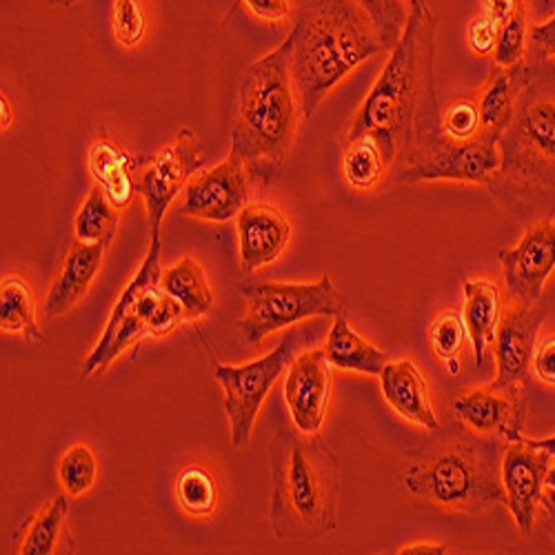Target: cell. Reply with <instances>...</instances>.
<instances>
[{
    "mask_svg": "<svg viewBox=\"0 0 555 555\" xmlns=\"http://www.w3.org/2000/svg\"><path fill=\"white\" fill-rule=\"evenodd\" d=\"M500 169L487 184L504 211L527 227L555 214V76L529 65L512 125L500 138Z\"/></svg>",
    "mask_w": 555,
    "mask_h": 555,
    "instance_id": "6da1fadb",
    "label": "cell"
},
{
    "mask_svg": "<svg viewBox=\"0 0 555 555\" xmlns=\"http://www.w3.org/2000/svg\"><path fill=\"white\" fill-rule=\"evenodd\" d=\"M436 40L438 16L429 5L411 8L406 27L374 89L360 105L345 141L372 135L385 152L389 169H396L409 152L415 122L436 101Z\"/></svg>",
    "mask_w": 555,
    "mask_h": 555,
    "instance_id": "7a4b0ae2",
    "label": "cell"
},
{
    "mask_svg": "<svg viewBox=\"0 0 555 555\" xmlns=\"http://www.w3.org/2000/svg\"><path fill=\"white\" fill-rule=\"evenodd\" d=\"M294 16L292 78L311 118L343 78L387 48L358 0H294Z\"/></svg>",
    "mask_w": 555,
    "mask_h": 555,
    "instance_id": "3957f363",
    "label": "cell"
},
{
    "mask_svg": "<svg viewBox=\"0 0 555 555\" xmlns=\"http://www.w3.org/2000/svg\"><path fill=\"white\" fill-rule=\"evenodd\" d=\"M504 444L462 423L440 427L404 455L402 487L413 498L455 514L478 516L493 506H506L500 476Z\"/></svg>",
    "mask_w": 555,
    "mask_h": 555,
    "instance_id": "277c9868",
    "label": "cell"
},
{
    "mask_svg": "<svg viewBox=\"0 0 555 555\" xmlns=\"http://www.w3.org/2000/svg\"><path fill=\"white\" fill-rule=\"evenodd\" d=\"M271 529L283 542H318L338 529L340 467L320 438L278 431L269 444Z\"/></svg>",
    "mask_w": 555,
    "mask_h": 555,
    "instance_id": "5b68a950",
    "label": "cell"
},
{
    "mask_svg": "<svg viewBox=\"0 0 555 555\" xmlns=\"http://www.w3.org/2000/svg\"><path fill=\"white\" fill-rule=\"evenodd\" d=\"M294 36L247 67L238 85L229 156L251 178L271 180L287 163L298 131V94L292 78Z\"/></svg>",
    "mask_w": 555,
    "mask_h": 555,
    "instance_id": "8992f818",
    "label": "cell"
},
{
    "mask_svg": "<svg viewBox=\"0 0 555 555\" xmlns=\"http://www.w3.org/2000/svg\"><path fill=\"white\" fill-rule=\"evenodd\" d=\"M500 138L482 133L476 141L457 143L442 133L438 99L431 101L415 122L413 143L393 171L396 182H469L487 184L500 169Z\"/></svg>",
    "mask_w": 555,
    "mask_h": 555,
    "instance_id": "52a82bcc",
    "label": "cell"
},
{
    "mask_svg": "<svg viewBox=\"0 0 555 555\" xmlns=\"http://www.w3.org/2000/svg\"><path fill=\"white\" fill-rule=\"evenodd\" d=\"M241 292L247 313L236 322L245 345L258 347L275 332L315 315H340L345 298L330 275L318 283H245Z\"/></svg>",
    "mask_w": 555,
    "mask_h": 555,
    "instance_id": "ba28073f",
    "label": "cell"
},
{
    "mask_svg": "<svg viewBox=\"0 0 555 555\" xmlns=\"http://www.w3.org/2000/svg\"><path fill=\"white\" fill-rule=\"evenodd\" d=\"M294 347L296 340L289 334L287 338H283L281 345L260 360L241 366L218 364L214 369V378L224 393L222 406L229 421L231 444H234V449H243L249 442L262 402L294 360Z\"/></svg>",
    "mask_w": 555,
    "mask_h": 555,
    "instance_id": "9c48e42d",
    "label": "cell"
},
{
    "mask_svg": "<svg viewBox=\"0 0 555 555\" xmlns=\"http://www.w3.org/2000/svg\"><path fill=\"white\" fill-rule=\"evenodd\" d=\"M203 165V143L192 129H182L169 145L152 156L145 176L135 184L138 194L145 198L152 234H160L171 203L182 188H188L192 176L201 171Z\"/></svg>",
    "mask_w": 555,
    "mask_h": 555,
    "instance_id": "30bf717a",
    "label": "cell"
},
{
    "mask_svg": "<svg viewBox=\"0 0 555 555\" xmlns=\"http://www.w3.org/2000/svg\"><path fill=\"white\" fill-rule=\"evenodd\" d=\"M453 415L457 423L480 436L516 442L522 438L529 415L527 385H489L482 389L462 391L453 398Z\"/></svg>",
    "mask_w": 555,
    "mask_h": 555,
    "instance_id": "8fae6325",
    "label": "cell"
},
{
    "mask_svg": "<svg viewBox=\"0 0 555 555\" xmlns=\"http://www.w3.org/2000/svg\"><path fill=\"white\" fill-rule=\"evenodd\" d=\"M498 260L504 269L508 300L527 307L538 305L555 271V222L548 218L529 224L522 241L512 249H502Z\"/></svg>",
    "mask_w": 555,
    "mask_h": 555,
    "instance_id": "7c38bea8",
    "label": "cell"
},
{
    "mask_svg": "<svg viewBox=\"0 0 555 555\" xmlns=\"http://www.w3.org/2000/svg\"><path fill=\"white\" fill-rule=\"evenodd\" d=\"M553 455L535 447L529 438L506 442L502 451V487L506 506L512 512L518 529L531 533L538 520V506L546 489V474L553 465Z\"/></svg>",
    "mask_w": 555,
    "mask_h": 555,
    "instance_id": "4fadbf2b",
    "label": "cell"
},
{
    "mask_svg": "<svg viewBox=\"0 0 555 555\" xmlns=\"http://www.w3.org/2000/svg\"><path fill=\"white\" fill-rule=\"evenodd\" d=\"M251 173L234 156L192 178L184 188L182 214L205 222H229L247 207Z\"/></svg>",
    "mask_w": 555,
    "mask_h": 555,
    "instance_id": "5bb4252c",
    "label": "cell"
},
{
    "mask_svg": "<svg viewBox=\"0 0 555 555\" xmlns=\"http://www.w3.org/2000/svg\"><path fill=\"white\" fill-rule=\"evenodd\" d=\"M546 311L538 305L512 302L500 318V327L493 343L498 376L491 385L495 387H518L529 383L533 356L538 349V334Z\"/></svg>",
    "mask_w": 555,
    "mask_h": 555,
    "instance_id": "9a60e30c",
    "label": "cell"
},
{
    "mask_svg": "<svg viewBox=\"0 0 555 555\" xmlns=\"http://www.w3.org/2000/svg\"><path fill=\"white\" fill-rule=\"evenodd\" d=\"M332 364L325 349H311L292 360L285 400L298 431L313 436L322 429L332 402Z\"/></svg>",
    "mask_w": 555,
    "mask_h": 555,
    "instance_id": "2e32d148",
    "label": "cell"
},
{
    "mask_svg": "<svg viewBox=\"0 0 555 555\" xmlns=\"http://www.w3.org/2000/svg\"><path fill=\"white\" fill-rule=\"evenodd\" d=\"M236 224L243 275H251L258 269L275 262L292 241V222L281 209L269 203L247 205L238 214Z\"/></svg>",
    "mask_w": 555,
    "mask_h": 555,
    "instance_id": "e0dca14e",
    "label": "cell"
},
{
    "mask_svg": "<svg viewBox=\"0 0 555 555\" xmlns=\"http://www.w3.org/2000/svg\"><path fill=\"white\" fill-rule=\"evenodd\" d=\"M109 245L96 243V245H87L74 241V245L67 249L61 273L56 275V281L52 283L48 298H44L42 313L44 318H59L69 313L91 289L94 281L101 273L105 251Z\"/></svg>",
    "mask_w": 555,
    "mask_h": 555,
    "instance_id": "ac0fdd59",
    "label": "cell"
},
{
    "mask_svg": "<svg viewBox=\"0 0 555 555\" xmlns=\"http://www.w3.org/2000/svg\"><path fill=\"white\" fill-rule=\"evenodd\" d=\"M380 391L387 404L406 423L418 425L429 434L440 429V421L418 364L411 360L387 362L380 374Z\"/></svg>",
    "mask_w": 555,
    "mask_h": 555,
    "instance_id": "d6986e66",
    "label": "cell"
},
{
    "mask_svg": "<svg viewBox=\"0 0 555 555\" xmlns=\"http://www.w3.org/2000/svg\"><path fill=\"white\" fill-rule=\"evenodd\" d=\"M160 254H163V238L160 234H152V245H150V251L143 260V264L138 267L135 275L131 278V283L127 285V289L120 294L107 325H105V332L99 340V345L94 347V351H91L82 364V378H89V376H96L103 372V360H105V353L114 340V334L116 330L120 327V322L133 313L138 300H141V296L160 283Z\"/></svg>",
    "mask_w": 555,
    "mask_h": 555,
    "instance_id": "ffe728a7",
    "label": "cell"
},
{
    "mask_svg": "<svg viewBox=\"0 0 555 555\" xmlns=\"http://www.w3.org/2000/svg\"><path fill=\"white\" fill-rule=\"evenodd\" d=\"M462 289H465V311H462V318H465L469 340L474 345L476 364L485 366L487 351L495 343L502 318L500 287L493 281L480 278V281H465Z\"/></svg>",
    "mask_w": 555,
    "mask_h": 555,
    "instance_id": "44dd1931",
    "label": "cell"
},
{
    "mask_svg": "<svg viewBox=\"0 0 555 555\" xmlns=\"http://www.w3.org/2000/svg\"><path fill=\"white\" fill-rule=\"evenodd\" d=\"M525 80H527V63L514 69H502L493 65L489 82L485 85L482 94L478 96L482 133L502 138L506 127L514 120Z\"/></svg>",
    "mask_w": 555,
    "mask_h": 555,
    "instance_id": "7402d4cb",
    "label": "cell"
},
{
    "mask_svg": "<svg viewBox=\"0 0 555 555\" xmlns=\"http://www.w3.org/2000/svg\"><path fill=\"white\" fill-rule=\"evenodd\" d=\"M87 165L91 176L96 178L99 188L118 209L127 207L133 201V194L138 190L131 173L138 167V160L129 156L118 143L109 141V138H101V141L89 147Z\"/></svg>",
    "mask_w": 555,
    "mask_h": 555,
    "instance_id": "603a6c76",
    "label": "cell"
},
{
    "mask_svg": "<svg viewBox=\"0 0 555 555\" xmlns=\"http://www.w3.org/2000/svg\"><path fill=\"white\" fill-rule=\"evenodd\" d=\"M322 349H325L327 360L334 369L351 372V374H362V376L380 378L383 369L389 362L385 351H380L372 343H366L360 334H356L349 327L345 315H336L334 327Z\"/></svg>",
    "mask_w": 555,
    "mask_h": 555,
    "instance_id": "cb8c5ba5",
    "label": "cell"
},
{
    "mask_svg": "<svg viewBox=\"0 0 555 555\" xmlns=\"http://www.w3.org/2000/svg\"><path fill=\"white\" fill-rule=\"evenodd\" d=\"M160 287L182 307L184 320H201L214 307L207 273L203 264L190 256H184L160 275Z\"/></svg>",
    "mask_w": 555,
    "mask_h": 555,
    "instance_id": "d4e9b609",
    "label": "cell"
},
{
    "mask_svg": "<svg viewBox=\"0 0 555 555\" xmlns=\"http://www.w3.org/2000/svg\"><path fill=\"white\" fill-rule=\"evenodd\" d=\"M0 332L23 336L27 343H42L36 320V298L21 275H8L0 289Z\"/></svg>",
    "mask_w": 555,
    "mask_h": 555,
    "instance_id": "484cf974",
    "label": "cell"
},
{
    "mask_svg": "<svg viewBox=\"0 0 555 555\" xmlns=\"http://www.w3.org/2000/svg\"><path fill=\"white\" fill-rule=\"evenodd\" d=\"M343 169L345 180L353 192H374L385 182L389 163L376 138L360 135L347 143Z\"/></svg>",
    "mask_w": 555,
    "mask_h": 555,
    "instance_id": "4316f807",
    "label": "cell"
},
{
    "mask_svg": "<svg viewBox=\"0 0 555 555\" xmlns=\"http://www.w3.org/2000/svg\"><path fill=\"white\" fill-rule=\"evenodd\" d=\"M67 493L54 498L48 506L40 508L34 520L27 525L25 535L18 544V553L23 555H52L61 548V538L65 535L67 520Z\"/></svg>",
    "mask_w": 555,
    "mask_h": 555,
    "instance_id": "83f0119b",
    "label": "cell"
},
{
    "mask_svg": "<svg viewBox=\"0 0 555 555\" xmlns=\"http://www.w3.org/2000/svg\"><path fill=\"white\" fill-rule=\"evenodd\" d=\"M118 207L107 198L101 188H94L76 214V241L96 245H112L118 231Z\"/></svg>",
    "mask_w": 555,
    "mask_h": 555,
    "instance_id": "f1b7e54d",
    "label": "cell"
},
{
    "mask_svg": "<svg viewBox=\"0 0 555 555\" xmlns=\"http://www.w3.org/2000/svg\"><path fill=\"white\" fill-rule=\"evenodd\" d=\"M178 504L196 518H209L218 506V487L209 469L203 465L184 467L176 478Z\"/></svg>",
    "mask_w": 555,
    "mask_h": 555,
    "instance_id": "f546056e",
    "label": "cell"
},
{
    "mask_svg": "<svg viewBox=\"0 0 555 555\" xmlns=\"http://www.w3.org/2000/svg\"><path fill=\"white\" fill-rule=\"evenodd\" d=\"M59 480L69 498H80L94 489L99 480L96 453L87 444H74L59 462Z\"/></svg>",
    "mask_w": 555,
    "mask_h": 555,
    "instance_id": "4dcf8cb0",
    "label": "cell"
},
{
    "mask_svg": "<svg viewBox=\"0 0 555 555\" xmlns=\"http://www.w3.org/2000/svg\"><path fill=\"white\" fill-rule=\"evenodd\" d=\"M133 311L141 315L150 336H154V338H163V336L171 334L178 322L184 318L182 307L160 287V283L150 287L141 296V300H138Z\"/></svg>",
    "mask_w": 555,
    "mask_h": 555,
    "instance_id": "1f68e13d",
    "label": "cell"
},
{
    "mask_svg": "<svg viewBox=\"0 0 555 555\" xmlns=\"http://www.w3.org/2000/svg\"><path fill=\"white\" fill-rule=\"evenodd\" d=\"M440 127L442 133L451 141L469 143L482 135V118L480 105L476 96H457L449 105L440 109Z\"/></svg>",
    "mask_w": 555,
    "mask_h": 555,
    "instance_id": "d6a6232c",
    "label": "cell"
},
{
    "mask_svg": "<svg viewBox=\"0 0 555 555\" xmlns=\"http://www.w3.org/2000/svg\"><path fill=\"white\" fill-rule=\"evenodd\" d=\"M527 42H529V18L525 8L500 25L495 52H493V65L502 69H514L522 65L527 59Z\"/></svg>",
    "mask_w": 555,
    "mask_h": 555,
    "instance_id": "836d02e7",
    "label": "cell"
},
{
    "mask_svg": "<svg viewBox=\"0 0 555 555\" xmlns=\"http://www.w3.org/2000/svg\"><path fill=\"white\" fill-rule=\"evenodd\" d=\"M469 338L465 318H462L460 311L447 309L436 315L434 325H431V349L438 360L442 362H453L457 356L465 349Z\"/></svg>",
    "mask_w": 555,
    "mask_h": 555,
    "instance_id": "e575fe53",
    "label": "cell"
},
{
    "mask_svg": "<svg viewBox=\"0 0 555 555\" xmlns=\"http://www.w3.org/2000/svg\"><path fill=\"white\" fill-rule=\"evenodd\" d=\"M358 3L372 16L383 36L387 52H391L409 21V12L402 0H358Z\"/></svg>",
    "mask_w": 555,
    "mask_h": 555,
    "instance_id": "d590c367",
    "label": "cell"
},
{
    "mask_svg": "<svg viewBox=\"0 0 555 555\" xmlns=\"http://www.w3.org/2000/svg\"><path fill=\"white\" fill-rule=\"evenodd\" d=\"M147 31V14L141 0H116L114 34L122 48H138Z\"/></svg>",
    "mask_w": 555,
    "mask_h": 555,
    "instance_id": "8d00e7d4",
    "label": "cell"
},
{
    "mask_svg": "<svg viewBox=\"0 0 555 555\" xmlns=\"http://www.w3.org/2000/svg\"><path fill=\"white\" fill-rule=\"evenodd\" d=\"M145 336H150V332H147V327H145V322L141 320V315H138L135 311L129 313V315L120 322V327H118L116 334H114V340H112V345H109V349H107V353H105V360H103V372H105V369H107L118 356H122L131 345H135L138 340L145 338Z\"/></svg>",
    "mask_w": 555,
    "mask_h": 555,
    "instance_id": "74e56055",
    "label": "cell"
},
{
    "mask_svg": "<svg viewBox=\"0 0 555 555\" xmlns=\"http://www.w3.org/2000/svg\"><path fill=\"white\" fill-rule=\"evenodd\" d=\"M555 59V16L546 23L529 27V42H527V59L529 65H542Z\"/></svg>",
    "mask_w": 555,
    "mask_h": 555,
    "instance_id": "f35d334b",
    "label": "cell"
},
{
    "mask_svg": "<svg viewBox=\"0 0 555 555\" xmlns=\"http://www.w3.org/2000/svg\"><path fill=\"white\" fill-rule=\"evenodd\" d=\"M498 31H500V25L489 18V16H478L472 25H469V31H467V38H469V48L478 54V56H493L495 52V42H498Z\"/></svg>",
    "mask_w": 555,
    "mask_h": 555,
    "instance_id": "ab89813d",
    "label": "cell"
},
{
    "mask_svg": "<svg viewBox=\"0 0 555 555\" xmlns=\"http://www.w3.org/2000/svg\"><path fill=\"white\" fill-rule=\"evenodd\" d=\"M531 374L548 385V387H555V334L544 338L538 349H535V356H533V364H531Z\"/></svg>",
    "mask_w": 555,
    "mask_h": 555,
    "instance_id": "60d3db41",
    "label": "cell"
},
{
    "mask_svg": "<svg viewBox=\"0 0 555 555\" xmlns=\"http://www.w3.org/2000/svg\"><path fill=\"white\" fill-rule=\"evenodd\" d=\"M245 5L267 23H281L294 14V0H245Z\"/></svg>",
    "mask_w": 555,
    "mask_h": 555,
    "instance_id": "b9f144b4",
    "label": "cell"
},
{
    "mask_svg": "<svg viewBox=\"0 0 555 555\" xmlns=\"http://www.w3.org/2000/svg\"><path fill=\"white\" fill-rule=\"evenodd\" d=\"M485 16L493 18L498 25L525 10V0H482Z\"/></svg>",
    "mask_w": 555,
    "mask_h": 555,
    "instance_id": "7bdbcfd3",
    "label": "cell"
},
{
    "mask_svg": "<svg viewBox=\"0 0 555 555\" xmlns=\"http://www.w3.org/2000/svg\"><path fill=\"white\" fill-rule=\"evenodd\" d=\"M398 553L400 555H444L449 553V546L442 542H415V544L402 546Z\"/></svg>",
    "mask_w": 555,
    "mask_h": 555,
    "instance_id": "ee69618b",
    "label": "cell"
},
{
    "mask_svg": "<svg viewBox=\"0 0 555 555\" xmlns=\"http://www.w3.org/2000/svg\"><path fill=\"white\" fill-rule=\"evenodd\" d=\"M0 125H3V131H10L14 125V107L5 96V91L0 94Z\"/></svg>",
    "mask_w": 555,
    "mask_h": 555,
    "instance_id": "f6af8a7d",
    "label": "cell"
},
{
    "mask_svg": "<svg viewBox=\"0 0 555 555\" xmlns=\"http://www.w3.org/2000/svg\"><path fill=\"white\" fill-rule=\"evenodd\" d=\"M535 447H540V449H544V451H548L553 457H555V436H551V438H544V440H531Z\"/></svg>",
    "mask_w": 555,
    "mask_h": 555,
    "instance_id": "bcb514c9",
    "label": "cell"
},
{
    "mask_svg": "<svg viewBox=\"0 0 555 555\" xmlns=\"http://www.w3.org/2000/svg\"><path fill=\"white\" fill-rule=\"evenodd\" d=\"M546 487L555 489V465H551V469H548V474H546Z\"/></svg>",
    "mask_w": 555,
    "mask_h": 555,
    "instance_id": "7dc6e473",
    "label": "cell"
},
{
    "mask_svg": "<svg viewBox=\"0 0 555 555\" xmlns=\"http://www.w3.org/2000/svg\"><path fill=\"white\" fill-rule=\"evenodd\" d=\"M427 5V0H411V8H423Z\"/></svg>",
    "mask_w": 555,
    "mask_h": 555,
    "instance_id": "c3c4849f",
    "label": "cell"
}]
</instances>
